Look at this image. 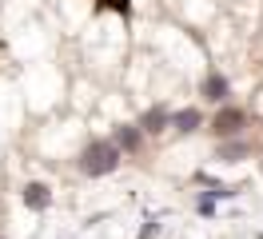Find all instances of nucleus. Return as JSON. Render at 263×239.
I'll use <instances>...</instances> for the list:
<instances>
[{
  "label": "nucleus",
  "mask_w": 263,
  "mask_h": 239,
  "mask_svg": "<svg viewBox=\"0 0 263 239\" xmlns=\"http://www.w3.org/2000/svg\"><path fill=\"white\" fill-rule=\"evenodd\" d=\"M120 168V148H116V140H92L88 148L80 152V172L84 175H108Z\"/></svg>",
  "instance_id": "obj_1"
},
{
  "label": "nucleus",
  "mask_w": 263,
  "mask_h": 239,
  "mask_svg": "<svg viewBox=\"0 0 263 239\" xmlns=\"http://www.w3.org/2000/svg\"><path fill=\"white\" fill-rule=\"evenodd\" d=\"M243 124H247V112H243V108H231V104H223V108L215 112V120H212V132L219 136V140H228V136H235Z\"/></svg>",
  "instance_id": "obj_2"
},
{
  "label": "nucleus",
  "mask_w": 263,
  "mask_h": 239,
  "mask_svg": "<svg viewBox=\"0 0 263 239\" xmlns=\"http://www.w3.org/2000/svg\"><path fill=\"white\" fill-rule=\"evenodd\" d=\"M228 76H219V72H208V80H203V100L208 104H228Z\"/></svg>",
  "instance_id": "obj_3"
},
{
  "label": "nucleus",
  "mask_w": 263,
  "mask_h": 239,
  "mask_svg": "<svg viewBox=\"0 0 263 239\" xmlns=\"http://www.w3.org/2000/svg\"><path fill=\"white\" fill-rule=\"evenodd\" d=\"M140 127H144L148 136H160L164 127H172V112L167 108H148L144 116H140Z\"/></svg>",
  "instance_id": "obj_4"
},
{
  "label": "nucleus",
  "mask_w": 263,
  "mask_h": 239,
  "mask_svg": "<svg viewBox=\"0 0 263 239\" xmlns=\"http://www.w3.org/2000/svg\"><path fill=\"white\" fill-rule=\"evenodd\" d=\"M116 148L120 152H140V140H144V127L140 124H124V127H116Z\"/></svg>",
  "instance_id": "obj_5"
},
{
  "label": "nucleus",
  "mask_w": 263,
  "mask_h": 239,
  "mask_svg": "<svg viewBox=\"0 0 263 239\" xmlns=\"http://www.w3.org/2000/svg\"><path fill=\"white\" fill-rule=\"evenodd\" d=\"M199 124H203V112L199 108H183L172 116V127L180 132V136H192V132H199Z\"/></svg>",
  "instance_id": "obj_6"
},
{
  "label": "nucleus",
  "mask_w": 263,
  "mask_h": 239,
  "mask_svg": "<svg viewBox=\"0 0 263 239\" xmlns=\"http://www.w3.org/2000/svg\"><path fill=\"white\" fill-rule=\"evenodd\" d=\"M24 204L32 207V211H48L52 207V191L44 183H24Z\"/></svg>",
  "instance_id": "obj_7"
},
{
  "label": "nucleus",
  "mask_w": 263,
  "mask_h": 239,
  "mask_svg": "<svg viewBox=\"0 0 263 239\" xmlns=\"http://www.w3.org/2000/svg\"><path fill=\"white\" fill-rule=\"evenodd\" d=\"M247 156V143L243 140H231V143H219V159L223 163H239Z\"/></svg>",
  "instance_id": "obj_8"
},
{
  "label": "nucleus",
  "mask_w": 263,
  "mask_h": 239,
  "mask_svg": "<svg viewBox=\"0 0 263 239\" xmlns=\"http://www.w3.org/2000/svg\"><path fill=\"white\" fill-rule=\"evenodd\" d=\"M100 8H108V12H120L124 20H128V12H132V0H100Z\"/></svg>",
  "instance_id": "obj_9"
},
{
  "label": "nucleus",
  "mask_w": 263,
  "mask_h": 239,
  "mask_svg": "<svg viewBox=\"0 0 263 239\" xmlns=\"http://www.w3.org/2000/svg\"><path fill=\"white\" fill-rule=\"evenodd\" d=\"M199 211H203V215H215V195H212V191L199 195Z\"/></svg>",
  "instance_id": "obj_10"
},
{
  "label": "nucleus",
  "mask_w": 263,
  "mask_h": 239,
  "mask_svg": "<svg viewBox=\"0 0 263 239\" xmlns=\"http://www.w3.org/2000/svg\"><path fill=\"white\" fill-rule=\"evenodd\" d=\"M156 231H160V223H156V219H144V227H140V239H152Z\"/></svg>",
  "instance_id": "obj_11"
}]
</instances>
